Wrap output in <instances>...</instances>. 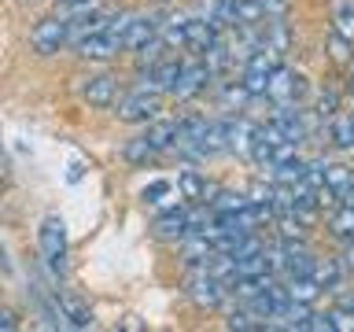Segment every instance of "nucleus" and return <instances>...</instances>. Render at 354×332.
Segmentation results:
<instances>
[{
  "mask_svg": "<svg viewBox=\"0 0 354 332\" xmlns=\"http://www.w3.org/2000/svg\"><path fill=\"white\" fill-rule=\"evenodd\" d=\"M218 33L221 30H214L207 19H185V52H196L203 59L210 52V44L218 41Z\"/></svg>",
  "mask_w": 354,
  "mask_h": 332,
  "instance_id": "11",
  "label": "nucleus"
},
{
  "mask_svg": "<svg viewBox=\"0 0 354 332\" xmlns=\"http://www.w3.org/2000/svg\"><path fill=\"white\" fill-rule=\"evenodd\" d=\"M328 137H332V144H336V148H354V115H339V118H332Z\"/></svg>",
  "mask_w": 354,
  "mask_h": 332,
  "instance_id": "21",
  "label": "nucleus"
},
{
  "mask_svg": "<svg viewBox=\"0 0 354 332\" xmlns=\"http://www.w3.org/2000/svg\"><path fill=\"white\" fill-rule=\"evenodd\" d=\"M339 266H343L347 273H354V240L343 243V251H339Z\"/></svg>",
  "mask_w": 354,
  "mask_h": 332,
  "instance_id": "31",
  "label": "nucleus"
},
{
  "mask_svg": "<svg viewBox=\"0 0 354 332\" xmlns=\"http://www.w3.org/2000/svg\"><path fill=\"white\" fill-rule=\"evenodd\" d=\"M177 74H181V63H177V59H159L155 66H148V71H140V77H137V85H133V89L162 96V93H170V89H174Z\"/></svg>",
  "mask_w": 354,
  "mask_h": 332,
  "instance_id": "7",
  "label": "nucleus"
},
{
  "mask_svg": "<svg viewBox=\"0 0 354 332\" xmlns=\"http://www.w3.org/2000/svg\"><path fill=\"white\" fill-rule=\"evenodd\" d=\"M351 177H354V170H351V166H343V163H325V188H328L332 196H336V192H343Z\"/></svg>",
  "mask_w": 354,
  "mask_h": 332,
  "instance_id": "23",
  "label": "nucleus"
},
{
  "mask_svg": "<svg viewBox=\"0 0 354 332\" xmlns=\"http://www.w3.org/2000/svg\"><path fill=\"white\" fill-rule=\"evenodd\" d=\"M162 48H166V41H162V37H151V41L137 52V71H148V66H155L159 59H166Z\"/></svg>",
  "mask_w": 354,
  "mask_h": 332,
  "instance_id": "26",
  "label": "nucleus"
},
{
  "mask_svg": "<svg viewBox=\"0 0 354 332\" xmlns=\"http://www.w3.org/2000/svg\"><path fill=\"white\" fill-rule=\"evenodd\" d=\"M66 8H77V4H93V0H63Z\"/></svg>",
  "mask_w": 354,
  "mask_h": 332,
  "instance_id": "35",
  "label": "nucleus"
},
{
  "mask_svg": "<svg viewBox=\"0 0 354 332\" xmlns=\"http://www.w3.org/2000/svg\"><path fill=\"white\" fill-rule=\"evenodd\" d=\"M185 295L192 299L196 306H203V310H214L225 303V295H229V284L225 281H218L214 273L207 270V266H192V273L185 277Z\"/></svg>",
  "mask_w": 354,
  "mask_h": 332,
  "instance_id": "1",
  "label": "nucleus"
},
{
  "mask_svg": "<svg viewBox=\"0 0 354 332\" xmlns=\"http://www.w3.org/2000/svg\"><path fill=\"white\" fill-rule=\"evenodd\" d=\"M170 192H174V185H170V181H151V185H148V188H144V192H140V196H144V203H151V207H159V203H162V199H166V196H170Z\"/></svg>",
  "mask_w": 354,
  "mask_h": 332,
  "instance_id": "27",
  "label": "nucleus"
},
{
  "mask_svg": "<svg viewBox=\"0 0 354 332\" xmlns=\"http://www.w3.org/2000/svg\"><path fill=\"white\" fill-rule=\"evenodd\" d=\"M306 329H314V332H332V314H328V310H325V314H314V310H310Z\"/></svg>",
  "mask_w": 354,
  "mask_h": 332,
  "instance_id": "30",
  "label": "nucleus"
},
{
  "mask_svg": "<svg viewBox=\"0 0 354 332\" xmlns=\"http://www.w3.org/2000/svg\"><path fill=\"white\" fill-rule=\"evenodd\" d=\"M332 30L354 41V0H336L332 4Z\"/></svg>",
  "mask_w": 354,
  "mask_h": 332,
  "instance_id": "19",
  "label": "nucleus"
},
{
  "mask_svg": "<svg viewBox=\"0 0 354 332\" xmlns=\"http://www.w3.org/2000/svg\"><path fill=\"white\" fill-rule=\"evenodd\" d=\"M82 96H85V104H93V107H115V100L122 96V89H118V77L115 74H88L85 77V85H82Z\"/></svg>",
  "mask_w": 354,
  "mask_h": 332,
  "instance_id": "8",
  "label": "nucleus"
},
{
  "mask_svg": "<svg viewBox=\"0 0 354 332\" xmlns=\"http://www.w3.org/2000/svg\"><path fill=\"white\" fill-rule=\"evenodd\" d=\"M37 243H41L44 262H48L55 273H59L63 262H66V225H63V218H55V214L44 218L41 229H37Z\"/></svg>",
  "mask_w": 354,
  "mask_h": 332,
  "instance_id": "3",
  "label": "nucleus"
},
{
  "mask_svg": "<svg viewBox=\"0 0 354 332\" xmlns=\"http://www.w3.org/2000/svg\"><path fill=\"white\" fill-rule=\"evenodd\" d=\"M66 41H71V33H66V19L63 15L41 19L37 26L30 30V48L37 55H55Z\"/></svg>",
  "mask_w": 354,
  "mask_h": 332,
  "instance_id": "4",
  "label": "nucleus"
},
{
  "mask_svg": "<svg viewBox=\"0 0 354 332\" xmlns=\"http://www.w3.org/2000/svg\"><path fill=\"white\" fill-rule=\"evenodd\" d=\"M210 77H214V71L207 66V59L181 63V74H177V82H174V89H170V96H174V100H181V104H188V100H196L199 93H203Z\"/></svg>",
  "mask_w": 354,
  "mask_h": 332,
  "instance_id": "6",
  "label": "nucleus"
},
{
  "mask_svg": "<svg viewBox=\"0 0 354 332\" xmlns=\"http://www.w3.org/2000/svg\"><path fill=\"white\" fill-rule=\"evenodd\" d=\"M336 199H339L343 207H354V177L347 181V188H343V192H336Z\"/></svg>",
  "mask_w": 354,
  "mask_h": 332,
  "instance_id": "32",
  "label": "nucleus"
},
{
  "mask_svg": "<svg viewBox=\"0 0 354 332\" xmlns=\"http://www.w3.org/2000/svg\"><path fill=\"white\" fill-rule=\"evenodd\" d=\"M159 26L162 22L155 15H133L126 33H122V52H140L151 37H159Z\"/></svg>",
  "mask_w": 354,
  "mask_h": 332,
  "instance_id": "9",
  "label": "nucleus"
},
{
  "mask_svg": "<svg viewBox=\"0 0 354 332\" xmlns=\"http://www.w3.org/2000/svg\"><path fill=\"white\" fill-rule=\"evenodd\" d=\"M118 52H122V41L111 30L88 33V37L77 41V55H82V59H111V55H118Z\"/></svg>",
  "mask_w": 354,
  "mask_h": 332,
  "instance_id": "10",
  "label": "nucleus"
},
{
  "mask_svg": "<svg viewBox=\"0 0 354 332\" xmlns=\"http://www.w3.org/2000/svg\"><path fill=\"white\" fill-rule=\"evenodd\" d=\"M325 48H328V55H332V59H336V63H347V59H351V52H354V41L332 30L328 37H325Z\"/></svg>",
  "mask_w": 354,
  "mask_h": 332,
  "instance_id": "25",
  "label": "nucleus"
},
{
  "mask_svg": "<svg viewBox=\"0 0 354 332\" xmlns=\"http://www.w3.org/2000/svg\"><path fill=\"white\" fill-rule=\"evenodd\" d=\"M122 155H126V163H133V166H144V163H151L159 151H151L144 137H133V140L126 144V148H122Z\"/></svg>",
  "mask_w": 354,
  "mask_h": 332,
  "instance_id": "24",
  "label": "nucleus"
},
{
  "mask_svg": "<svg viewBox=\"0 0 354 332\" xmlns=\"http://www.w3.org/2000/svg\"><path fill=\"white\" fill-rule=\"evenodd\" d=\"M59 314H63V325L71 329H93V310H88V303H82L77 295H59Z\"/></svg>",
  "mask_w": 354,
  "mask_h": 332,
  "instance_id": "15",
  "label": "nucleus"
},
{
  "mask_svg": "<svg viewBox=\"0 0 354 332\" xmlns=\"http://www.w3.org/2000/svg\"><path fill=\"white\" fill-rule=\"evenodd\" d=\"M328 229L339 240H354V207L339 203V210H332V218H328Z\"/></svg>",
  "mask_w": 354,
  "mask_h": 332,
  "instance_id": "20",
  "label": "nucleus"
},
{
  "mask_svg": "<svg viewBox=\"0 0 354 332\" xmlns=\"http://www.w3.org/2000/svg\"><path fill=\"white\" fill-rule=\"evenodd\" d=\"M177 192H181L188 203H199V199H207V177L199 170H181L177 174Z\"/></svg>",
  "mask_w": 354,
  "mask_h": 332,
  "instance_id": "17",
  "label": "nucleus"
},
{
  "mask_svg": "<svg viewBox=\"0 0 354 332\" xmlns=\"http://www.w3.org/2000/svg\"><path fill=\"white\" fill-rule=\"evenodd\" d=\"M115 115L122 122H129V126H148L151 118H159V111H162V100L155 96V93H140V89H133V93L126 96H118L115 100Z\"/></svg>",
  "mask_w": 354,
  "mask_h": 332,
  "instance_id": "2",
  "label": "nucleus"
},
{
  "mask_svg": "<svg viewBox=\"0 0 354 332\" xmlns=\"http://www.w3.org/2000/svg\"><path fill=\"white\" fill-rule=\"evenodd\" d=\"M273 126L281 129V137L292 140V144H303V140L310 137L306 118L299 115V111H292V104H284V111H277V115H273Z\"/></svg>",
  "mask_w": 354,
  "mask_h": 332,
  "instance_id": "13",
  "label": "nucleus"
},
{
  "mask_svg": "<svg viewBox=\"0 0 354 332\" xmlns=\"http://www.w3.org/2000/svg\"><path fill=\"white\" fill-rule=\"evenodd\" d=\"M347 96L354 100V71H351V77H347Z\"/></svg>",
  "mask_w": 354,
  "mask_h": 332,
  "instance_id": "34",
  "label": "nucleus"
},
{
  "mask_svg": "<svg viewBox=\"0 0 354 332\" xmlns=\"http://www.w3.org/2000/svg\"><path fill=\"white\" fill-rule=\"evenodd\" d=\"M185 229H188V207H170L155 218V232L166 240H185Z\"/></svg>",
  "mask_w": 354,
  "mask_h": 332,
  "instance_id": "16",
  "label": "nucleus"
},
{
  "mask_svg": "<svg viewBox=\"0 0 354 332\" xmlns=\"http://www.w3.org/2000/svg\"><path fill=\"white\" fill-rule=\"evenodd\" d=\"M288 299H295V303H310L314 306V299L321 295V284L314 281L310 273H303V277H288Z\"/></svg>",
  "mask_w": 354,
  "mask_h": 332,
  "instance_id": "18",
  "label": "nucleus"
},
{
  "mask_svg": "<svg viewBox=\"0 0 354 332\" xmlns=\"http://www.w3.org/2000/svg\"><path fill=\"white\" fill-rule=\"evenodd\" d=\"M15 325H19V321H15V314H11V310H0V329H4V332H11Z\"/></svg>",
  "mask_w": 354,
  "mask_h": 332,
  "instance_id": "33",
  "label": "nucleus"
},
{
  "mask_svg": "<svg viewBox=\"0 0 354 332\" xmlns=\"http://www.w3.org/2000/svg\"><path fill=\"white\" fill-rule=\"evenodd\" d=\"M144 140H148V148L151 151H174V144H177V122L174 118H151L148 122V129H144Z\"/></svg>",
  "mask_w": 354,
  "mask_h": 332,
  "instance_id": "12",
  "label": "nucleus"
},
{
  "mask_svg": "<svg viewBox=\"0 0 354 332\" xmlns=\"http://www.w3.org/2000/svg\"><path fill=\"white\" fill-rule=\"evenodd\" d=\"M303 93H306V77L277 63L273 74H270V85H266V96H270L273 104H299Z\"/></svg>",
  "mask_w": 354,
  "mask_h": 332,
  "instance_id": "5",
  "label": "nucleus"
},
{
  "mask_svg": "<svg viewBox=\"0 0 354 332\" xmlns=\"http://www.w3.org/2000/svg\"><path fill=\"white\" fill-rule=\"evenodd\" d=\"M266 15H262V4L259 0H236V22L232 30H243V26H259Z\"/></svg>",
  "mask_w": 354,
  "mask_h": 332,
  "instance_id": "22",
  "label": "nucleus"
},
{
  "mask_svg": "<svg viewBox=\"0 0 354 332\" xmlns=\"http://www.w3.org/2000/svg\"><path fill=\"white\" fill-rule=\"evenodd\" d=\"M310 277L321 284V292H339L347 270L339 266V259H314V270H310Z\"/></svg>",
  "mask_w": 354,
  "mask_h": 332,
  "instance_id": "14",
  "label": "nucleus"
},
{
  "mask_svg": "<svg viewBox=\"0 0 354 332\" xmlns=\"http://www.w3.org/2000/svg\"><path fill=\"white\" fill-rule=\"evenodd\" d=\"M259 4H262L266 19H284L288 15V0H259Z\"/></svg>",
  "mask_w": 354,
  "mask_h": 332,
  "instance_id": "29",
  "label": "nucleus"
},
{
  "mask_svg": "<svg viewBox=\"0 0 354 332\" xmlns=\"http://www.w3.org/2000/svg\"><path fill=\"white\" fill-rule=\"evenodd\" d=\"M339 111V96L336 93H321L317 96V118H336Z\"/></svg>",
  "mask_w": 354,
  "mask_h": 332,
  "instance_id": "28",
  "label": "nucleus"
}]
</instances>
